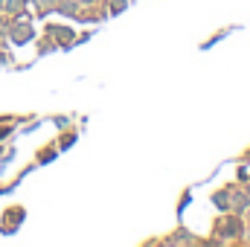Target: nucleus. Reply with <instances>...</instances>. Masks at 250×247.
I'll return each mask as SVG.
<instances>
[{
	"mask_svg": "<svg viewBox=\"0 0 250 247\" xmlns=\"http://www.w3.org/2000/svg\"><path fill=\"white\" fill-rule=\"evenodd\" d=\"M79 3H93V0H79Z\"/></svg>",
	"mask_w": 250,
	"mask_h": 247,
	"instance_id": "obj_6",
	"label": "nucleus"
},
{
	"mask_svg": "<svg viewBox=\"0 0 250 247\" xmlns=\"http://www.w3.org/2000/svg\"><path fill=\"white\" fill-rule=\"evenodd\" d=\"M6 32H9V38H12V44H26V41H32V23H23V21H15V23H9L6 26Z\"/></svg>",
	"mask_w": 250,
	"mask_h": 247,
	"instance_id": "obj_1",
	"label": "nucleus"
},
{
	"mask_svg": "<svg viewBox=\"0 0 250 247\" xmlns=\"http://www.w3.org/2000/svg\"><path fill=\"white\" fill-rule=\"evenodd\" d=\"M6 26H9V21H6V12H0V32H3Z\"/></svg>",
	"mask_w": 250,
	"mask_h": 247,
	"instance_id": "obj_5",
	"label": "nucleus"
},
{
	"mask_svg": "<svg viewBox=\"0 0 250 247\" xmlns=\"http://www.w3.org/2000/svg\"><path fill=\"white\" fill-rule=\"evenodd\" d=\"M56 9L67 18H76L79 15V0H62V3H56Z\"/></svg>",
	"mask_w": 250,
	"mask_h": 247,
	"instance_id": "obj_2",
	"label": "nucleus"
},
{
	"mask_svg": "<svg viewBox=\"0 0 250 247\" xmlns=\"http://www.w3.org/2000/svg\"><path fill=\"white\" fill-rule=\"evenodd\" d=\"M35 3H38V12H41V15H44V12H50V9L56 6V0H35Z\"/></svg>",
	"mask_w": 250,
	"mask_h": 247,
	"instance_id": "obj_4",
	"label": "nucleus"
},
{
	"mask_svg": "<svg viewBox=\"0 0 250 247\" xmlns=\"http://www.w3.org/2000/svg\"><path fill=\"white\" fill-rule=\"evenodd\" d=\"M23 9H26V0H6L3 3L6 15H23Z\"/></svg>",
	"mask_w": 250,
	"mask_h": 247,
	"instance_id": "obj_3",
	"label": "nucleus"
}]
</instances>
